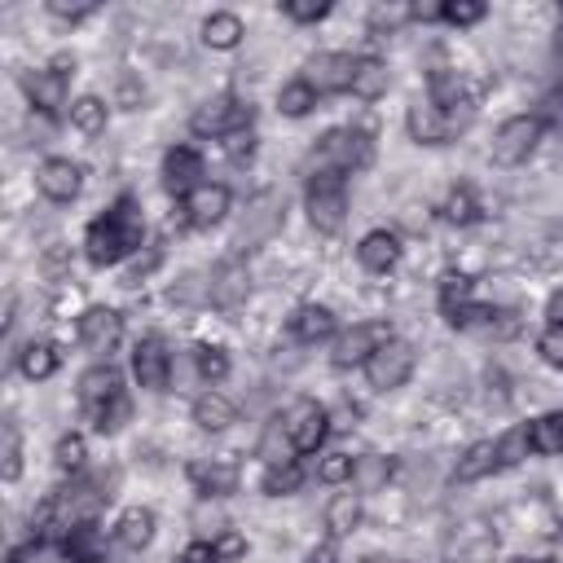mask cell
<instances>
[{"mask_svg":"<svg viewBox=\"0 0 563 563\" xmlns=\"http://www.w3.org/2000/svg\"><path fill=\"white\" fill-rule=\"evenodd\" d=\"M145 246V216L141 202L132 194H119L88 229H84V255L92 268H110L123 264L128 255H136Z\"/></svg>","mask_w":563,"mask_h":563,"instance_id":"obj_1","label":"cell"},{"mask_svg":"<svg viewBox=\"0 0 563 563\" xmlns=\"http://www.w3.org/2000/svg\"><path fill=\"white\" fill-rule=\"evenodd\" d=\"M79 409L92 422V431H101V435H110L128 422L132 405H128V391H123V374L110 361H97L79 374Z\"/></svg>","mask_w":563,"mask_h":563,"instance_id":"obj_2","label":"cell"},{"mask_svg":"<svg viewBox=\"0 0 563 563\" xmlns=\"http://www.w3.org/2000/svg\"><path fill=\"white\" fill-rule=\"evenodd\" d=\"M303 211H308V224L317 233H339L343 220H347V176L343 172H330V167H317L308 172V185H303Z\"/></svg>","mask_w":563,"mask_h":563,"instance_id":"obj_3","label":"cell"},{"mask_svg":"<svg viewBox=\"0 0 563 563\" xmlns=\"http://www.w3.org/2000/svg\"><path fill=\"white\" fill-rule=\"evenodd\" d=\"M286 220V194L282 189H260L255 198H246V211L233 229V255H246L255 246H264Z\"/></svg>","mask_w":563,"mask_h":563,"instance_id":"obj_4","label":"cell"},{"mask_svg":"<svg viewBox=\"0 0 563 563\" xmlns=\"http://www.w3.org/2000/svg\"><path fill=\"white\" fill-rule=\"evenodd\" d=\"M369 158H374V136L365 132V128H330L321 141H317V150H312V172L317 167H330V172H361V167H369Z\"/></svg>","mask_w":563,"mask_h":563,"instance_id":"obj_5","label":"cell"},{"mask_svg":"<svg viewBox=\"0 0 563 563\" xmlns=\"http://www.w3.org/2000/svg\"><path fill=\"white\" fill-rule=\"evenodd\" d=\"M246 128H251V106L238 92H216L189 114V132L194 136H220L224 141V136L246 132Z\"/></svg>","mask_w":563,"mask_h":563,"instance_id":"obj_6","label":"cell"},{"mask_svg":"<svg viewBox=\"0 0 563 563\" xmlns=\"http://www.w3.org/2000/svg\"><path fill=\"white\" fill-rule=\"evenodd\" d=\"M541 132H545V123H541L537 114H510V119L493 132V145H488L493 163H497V167H519V163H528L532 150L541 145Z\"/></svg>","mask_w":563,"mask_h":563,"instance_id":"obj_7","label":"cell"},{"mask_svg":"<svg viewBox=\"0 0 563 563\" xmlns=\"http://www.w3.org/2000/svg\"><path fill=\"white\" fill-rule=\"evenodd\" d=\"M413 365H418V347H413L409 339L391 334V339L365 361V383H369L374 391H396V387L409 383Z\"/></svg>","mask_w":563,"mask_h":563,"instance_id":"obj_8","label":"cell"},{"mask_svg":"<svg viewBox=\"0 0 563 563\" xmlns=\"http://www.w3.org/2000/svg\"><path fill=\"white\" fill-rule=\"evenodd\" d=\"M466 119H471V110H444V106H435L431 97H422V101L409 106L405 128H409V136H413L418 145H444V141H453V136L466 128Z\"/></svg>","mask_w":563,"mask_h":563,"instance_id":"obj_9","label":"cell"},{"mask_svg":"<svg viewBox=\"0 0 563 563\" xmlns=\"http://www.w3.org/2000/svg\"><path fill=\"white\" fill-rule=\"evenodd\" d=\"M282 427H286V435H290V444H295V453H317L321 444H325V435H330V409L321 405V400H312V396H299L286 413H282Z\"/></svg>","mask_w":563,"mask_h":563,"instance_id":"obj_10","label":"cell"},{"mask_svg":"<svg viewBox=\"0 0 563 563\" xmlns=\"http://www.w3.org/2000/svg\"><path fill=\"white\" fill-rule=\"evenodd\" d=\"M497 550H501V541H497L488 519H462L444 537V559L449 563H497Z\"/></svg>","mask_w":563,"mask_h":563,"instance_id":"obj_11","label":"cell"},{"mask_svg":"<svg viewBox=\"0 0 563 563\" xmlns=\"http://www.w3.org/2000/svg\"><path fill=\"white\" fill-rule=\"evenodd\" d=\"M391 339V325L387 321H361V325H352V330H343L339 339H334V352H330V361H334V369H365V361L383 347Z\"/></svg>","mask_w":563,"mask_h":563,"instance_id":"obj_12","label":"cell"},{"mask_svg":"<svg viewBox=\"0 0 563 563\" xmlns=\"http://www.w3.org/2000/svg\"><path fill=\"white\" fill-rule=\"evenodd\" d=\"M172 369H176V361H172V347H167L163 334L136 339V347H132V374H136V383L145 391H167Z\"/></svg>","mask_w":563,"mask_h":563,"instance_id":"obj_13","label":"cell"},{"mask_svg":"<svg viewBox=\"0 0 563 563\" xmlns=\"http://www.w3.org/2000/svg\"><path fill=\"white\" fill-rule=\"evenodd\" d=\"M352 70H356V57L352 53H312L303 62V84L317 92V97H330V92H347L352 88Z\"/></svg>","mask_w":563,"mask_h":563,"instance_id":"obj_14","label":"cell"},{"mask_svg":"<svg viewBox=\"0 0 563 563\" xmlns=\"http://www.w3.org/2000/svg\"><path fill=\"white\" fill-rule=\"evenodd\" d=\"M224 216H229V185H220V180H202L198 189H189L180 198V220L194 229H211Z\"/></svg>","mask_w":563,"mask_h":563,"instance_id":"obj_15","label":"cell"},{"mask_svg":"<svg viewBox=\"0 0 563 563\" xmlns=\"http://www.w3.org/2000/svg\"><path fill=\"white\" fill-rule=\"evenodd\" d=\"M185 475H189V484H194L198 497H216V501L229 497V493H238V484H242V471L229 457H194L185 466Z\"/></svg>","mask_w":563,"mask_h":563,"instance_id":"obj_16","label":"cell"},{"mask_svg":"<svg viewBox=\"0 0 563 563\" xmlns=\"http://www.w3.org/2000/svg\"><path fill=\"white\" fill-rule=\"evenodd\" d=\"M35 189L48 198V202H75L79 189H84V167L70 163V158H44L35 167Z\"/></svg>","mask_w":563,"mask_h":563,"instance_id":"obj_17","label":"cell"},{"mask_svg":"<svg viewBox=\"0 0 563 563\" xmlns=\"http://www.w3.org/2000/svg\"><path fill=\"white\" fill-rule=\"evenodd\" d=\"M22 92H26L31 110H40L44 119H57L62 106H66V75H57L53 66L26 70V75H22Z\"/></svg>","mask_w":563,"mask_h":563,"instance_id":"obj_18","label":"cell"},{"mask_svg":"<svg viewBox=\"0 0 563 563\" xmlns=\"http://www.w3.org/2000/svg\"><path fill=\"white\" fill-rule=\"evenodd\" d=\"M198 185H202V154L194 145H172L163 154V189L172 198H185Z\"/></svg>","mask_w":563,"mask_h":563,"instance_id":"obj_19","label":"cell"},{"mask_svg":"<svg viewBox=\"0 0 563 563\" xmlns=\"http://www.w3.org/2000/svg\"><path fill=\"white\" fill-rule=\"evenodd\" d=\"M207 286H211V303H216V308H238V303L251 295V273H246L242 255H224V260L211 268Z\"/></svg>","mask_w":563,"mask_h":563,"instance_id":"obj_20","label":"cell"},{"mask_svg":"<svg viewBox=\"0 0 563 563\" xmlns=\"http://www.w3.org/2000/svg\"><path fill=\"white\" fill-rule=\"evenodd\" d=\"M75 334H79L84 347H92V352H110V347L119 343V334H123V317H119L114 308H106V303H92V308L79 312Z\"/></svg>","mask_w":563,"mask_h":563,"instance_id":"obj_21","label":"cell"},{"mask_svg":"<svg viewBox=\"0 0 563 563\" xmlns=\"http://www.w3.org/2000/svg\"><path fill=\"white\" fill-rule=\"evenodd\" d=\"M356 260L365 273H391L400 264V238L391 229H369L356 246Z\"/></svg>","mask_w":563,"mask_h":563,"instance_id":"obj_22","label":"cell"},{"mask_svg":"<svg viewBox=\"0 0 563 563\" xmlns=\"http://www.w3.org/2000/svg\"><path fill=\"white\" fill-rule=\"evenodd\" d=\"M286 330H290L295 343H321V339H330V334L339 330V321H334V312H330L325 303H299V308L290 312Z\"/></svg>","mask_w":563,"mask_h":563,"instance_id":"obj_23","label":"cell"},{"mask_svg":"<svg viewBox=\"0 0 563 563\" xmlns=\"http://www.w3.org/2000/svg\"><path fill=\"white\" fill-rule=\"evenodd\" d=\"M493 471H501V462H497V440H475V444L462 449V457H457V466H453V479H457V484H475V479H488Z\"/></svg>","mask_w":563,"mask_h":563,"instance_id":"obj_24","label":"cell"},{"mask_svg":"<svg viewBox=\"0 0 563 563\" xmlns=\"http://www.w3.org/2000/svg\"><path fill=\"white\" fill-rule=\"evenodd\" d=\"M387 88H391L387 62H383V57H374V53L356 57V70H352V88H347V92H352L356 101H378Z\"/></svg>","mask_w":563,"mask_h":563,"instance_id":"obj_25","label":"cell"},{"mask_svg":"<svg viewBox=\"0 0 563 563\" xmlns=\"http://www.w3.org/2000/svg\"><path fill=\"white\" fill-rule=\"evenodd\" d=\"M194 422L202 427V431H224V427H233L238 422V405L224 396V391H216V387H207L202 396H194Z\"/></svg>","mask_w":563,"mask_h":563,"instance_id":"obj_26","label":"cell"},{"mask_svg":"<svg viewBox=\"0 0 563 563\" xmlns=\"http://www.w3.org/2000/svg\"><path fill=\"white\" fill-rule=\"evenodd\" d=\"M154 528H158V519H154L150 506H128V510L119 515V523H114V541H119L123 550H145V545L154 541Z\"/></svg>","mask_w":563,"mask_h":563,"instance_id":"obj_27","label":"cell"},{"mask_svg":"<svg viewBox=\"0 0 563 563\" xmlns=\"http://www.w3.org/2000/svg\"><path fill=\"white\" fill-rule=\"evenodd\" d=\"M361 519H365L361 493H334V497L325 501V528H330V537H334V541L352 537V532L361 528Z\"/></svg>","mask_w":563,"mask_h":563,"instance_id":"obj_28","label":"cell"},{"mask_svg":"<svg viewBox=\"0 0 563 563\" xmlns=\"http://www.w3.org/2000/svg\"><path fill=\"white\" fill-rule=\"evenodd\" d=\"M242 35H246V26H242V18H238V13H229V9H216V13H207V18H202V44H207V48H216V53L238 48V44H242Z\"/></svg>","mask_w":563,"mask_h":563,"instance_id":"obj_29","label":"cell"},{"mask_svg":"<svg viewBox=\"0 0 563 563\" xmlns=\"http://www.w3.org/2000/svg\"><path fill=\"white\" fill-rule=\"evenodd\" d=\"M396 475V462L391 457H383V453H361L356 462H352V493H383L387 488V479Z\"/></svg>","mask_w":563,"mask_h":563,"instance_id":"obj_30","label":"cell"},{"mask_svg":"<svg viewBox=\"0 0 563 563\" xmlns=\"http://www.w3.org/2000/svg\"><path fill=\"white\" fill-rule=\"evenodd\" d=\"M475 303V282L466 273H444L440 277V312L449 325H457V317Z\"/></svg>","mask_w":563,"mask_h":563,"instance_id":"obj_31","label":"cell"},{"mask_svg":"<svg viewBox=\"0 0 563 563\" xmlns=\"http://www.w3.org/2000/svg\"><path fill=\"white\" fill-rule=\"evenodd\" d=\"M57 365H62V352H57L48 339H31V343L18 352V369H22L31 383L53 378V374H57Z\"/></svg>","mask_w":563,"mask_h":563,"instance_id":"obj_32","label":"cell"},{"mask_svg":"<svg viewBox=\"0 0 563 563\" xmlns=\"http://www.w3.org/2000/svg\"><path fill=\"white\" fill-rule=\"evenodd\" d=\"M106 123H110V106H106L101 97L84 92V97L70 101V128H75V132H84V136H101Z\"/></svg>","mask_w":563,"mask_h":563,"instance_id":"obj_33","label":"cell"},{"mask_svg":"<svg viewBox=\"0 0 563 563\" xmlns=\"http://www.w3.org/2000/svg\"><path fill=\"white\" fill-rule=\"evenodd\" d=\"M528 444H532V453H541V457L563 453V413H559V409H554V413H537V418L528 422Z\"/></svg>","mask_w":563,"mask_h":563,"instance_id":"obj_34","label":"cell"},{"mask_svg":"<svg viewBox=\"0 0 563 563\" xmlns=\"http://www.w3.org/2000/svg\"><path fill=\"white\" fill-rule=\"evenodd\" d=\"M255 457H260L264 466H282V462H295V457H299L295 444H290V435H286V427H282V418L264 427V435H260V444H255Z\"/></svg>","mask_w":563,"mask_h":563,"instance_id":"obj_35","label":"cell"},{"mask_svg":"<svg viewBox=\"0 0 563 563\" xmlns=\"http://www.w3.org/2000/svg\"><path fill=\"white\" fill-rule=\"evenodd\" d=\"M189 528L198 532V541H216L220 532H229L220 501H216V497H198V506L189 510Z\"/></svg>","mask_w":563,"mask_h":563,"instance_id":"obj_36","label":"cell"},{"mask_svg":"<svg viewBox=\"0 0 563 563\" xmlns=\"http://www.w3.org/2000/svg\"><path fill=\"white\" fill-rule=\"evenodd\" d=\"M479 198L471 194V185H453L449 189V198H444V207H440V216L449 220V224H475L479 220Z\"/></svg>","mask_w":563,"mask_h":563,"instance_id":"obj_37","label":"cell"},{"mask_svg":"<svg viewBox=\"0 0 563 563\" xmlns=\"http://www.w3.org/2000/svg\"><path fill=\"white\" fill-rule=\"evenodd\" d=\"M317 101H321V97H317L303 79H290V84H282V88H277V110H282L286 119H303Z\"/></svg>","mask_w":563,"mask_h":563,"instance_id":"obj_38","label":"cell"},{"mask_svg":"<svg viewBox=\"0 0 563 563\" xmlns=\"http://www.w3.org/2000/svg\"><path fill=\"white\" fill-rule=\"evenodd\" d=\"M299 484H303V466H299V462L264 466V479H260V488H264L268 497H290V493H299Z\"/></svg>","mask_w":563,"mask_h":563,"instance_id":"obj_39","label":"cell"},{"mask_svg":"<svg viewBox=\"0 0 563 563\" xmlns=\"http://www.w3.org/2000/svg\"><path fill=\"white\" fill-rule=\"evenodd\" d=\"M194 369H198V378H202L207 387L224 383V378H229V356H224V347L198 343V347H194Z\"/></svg>","mask_w":563,"mask_h":563,"instance_id":"obj_40","label":"cell"},{"mask_svg":"<svg viewBox=\"0 0 563 563\" xmlns=\"http://www.w3.org/2000/svg\"><path fill=\"white\" fill-rule=\"evenodd\" d=\"M53 462H57V471L79 475V471H84V462H88V444H84V435H79V431L62 435V440H57V449H53Z\"/></svg>","mask_w":563,"mask_h":563,"instance_id":"obj_41","label":"cell"},{"mask_svg":"<svg viewBox=\"0 0 563 563\" xmlns=\"http://www.w3.org/2000/svg\"><path fill=\"white\" fill-rule=\"evenodd\" d=\"M528 453H532L528 427H510L506 435H497V462H501V466H519Z\"/></svg>","mask_w":563,"mask_h":563,"instance_id":"obj_42","label":"cell"},{"mask_svg":"<svg viewBox=\"0 0 563 563\" xmlns=\"http://www.w3.org/2000/svg\"><path fill=\"white\" fill-rule=\"evenodd\" d=\"M484 18H488V4H479V0H444V13H440V22H449V26H475Z\"/></svg>","mask_w":563,"mask_h":563,"instance_id":"obj_43","label":"cell"},{"mask_svg":"<svg viewBox=\"0 0 563 563\" xmlns=\"http://www.w3.org/2000/svg\"><path fill=\"white\" fill-rule=\"evenodd\" d=\"M352 453H343V449H330V453H321V462H317V479L321 484H343V479H352Z\"/></svg>","mask_w":563,"mask_h":563,"instance_id":"obj_44","label":"cell"},{"mask_svg":"<svg viewBox=\"0 0 563 563\" xmlns=\"http://www.w3.org/2000/svg\"><path fill=\"white\" fill-rule=\"evenodd\" d=\"M172 303H211V286L202 273H185L176 286H172Z\"/></svg>","mask_w":563,"mask_h":563,"instance_id":"obj_45","label":"cell"},{"mask_svg":"<svg viewBox=\"0 0 563 563\" xmlns=\"http://www.w3.org/2000/svg\"><path fill=\"white\" fill-rule=\"evenodd\" d=\"M330 0H282V13L290 18V22H321V18H330Z\"/></svg>","mask_w":563,"mask_h":563,"instance_id":"obj_46","label":"cell"},{"mask_svg":"<svg viewBox=\"0 0 563 563\" xmlns=\"http://www.w3.org/2000/svg\"><path fill=\"white\" fill-rule=\"evenodd\" d=\"M537 356L550 365V369H563V330L559 325H545L537 334Z\"/></svg>","mask_w":563,"mask_h":563,"instance_id":"obj_47","label":"cell"},{"mask_svg":"<svg viewBox=\"0 0 563 563\" xmlns=\"http://www.w3.org/2000/svg\"><path fill=\"white\" fill-rule=\"evenodd\" d=\"M0 475H4V484H13L22 475V440H18L13 422L4 427V466H0Z\"/></svg>","mask_w":563,"mask_h":563,"instance_id":"obj_48","label":"cell"},{"mask_svg":"<svg viewBox=\"0 0 563 563\" xmlns=\"http://www.w3.org/2000/svg\"><path fill=\"white\" fill-rule=\"evenodd\" d=\"M211 545H216V559H220V563H238V559L246 554V537H242V532H233V528H229V532H220Z\"/></svg>","mask_w":563,"mask_h":563,"instance_id":"obj_49","label":"cell"},{"mask_svg":"<svg viewBox=\"0 0 563 563\" xmlns=\"http://www.w3.org/2000/svg\"><path fill=\"white\" fill-rule=\"evenodd\" d=\"M48 13L62 18V22H84V18L97 13V4H92V0H79V4H70V0H48Z\"/></svg>","mask_w":563,"mask_h":563,"instance_id":"obj_50","label":"cell"},{"mask_svg":"<svg viewBox=\"0 0 563 563\" xmlns=\"http://www.w3.org/2000/svg\"><path fill=\"white\" fill-rule=\"evenodd\" d=\"M224 154H229L233 163L251 158V154H255V132L246 128V132H233V136H224Z\"/></svg>","mask_w":563,"mask_h":563,"instance_id":"obj_51","label":"cell"},{"mask_svg":"<svg viewBox=\"0 0 563 563\" xmlns=\"http://www.w3.org/2000/svg\"><path fill=\"white\" fill-rule=\"evenodd\" d=\"M176 563H220V559H216V545H211V541H189V545L176 554Z\"/></svg>","mask_w":563,"mask_h":563,"instance_id":"obj_52","label":"cell"},{"mask_svg":"<svg viewBox=\"0 0 563 563\" xmlns=\"http://www.w3.org/2000/svg\"><path fill=\"white\" fill-rule=\"evenodd\" d=\"M369 22H374V26H396V22H409V4H378V9L369 13Z\"/></svg>","mask_w":563,"mask_h":563,"instance_id":"obj_53","label":"cell"},{"mask_svg":"<svg viewBox=\"0 0 563 563\" xmlns=\"http://www.w3.org/2000/svg\"><path fill=\"white\" fill-rule=\"evenodd\" d=\"M541 123H563V88H554L545 101H541Z\"/></svg>","mask_w":563,"mask_h":563,"instance_id":"obj_54","label":"cell"},{"mask_svg":"<svg viewBox=\"0 0 563 563\" xmlns=\"http://www.w3.org/2000/svg\"><path fill=\"white\" fill-rule=\"evenodd\" d=\"M308 563H343V559H339V541H334V537L317 541V545L308 550Z\"/></svg>","mask_w":563,"mask_h":563,"instance_id":"obj_55","label":"cell"},{"mask_svg":"<svg viewBox=\"0 0 563 563\" xmlns=\"http://www.w3.org/2000/svg\"><path fill=\"white\" fill-rule=\"evenodd\" d=\"M545 317H550V325H559V330H563V290H554V295H550Z\"/></svg>","mask_w":563,"mask_h":563,"instance_id":"obj_56","label":"cell"},{"mask_svg":"<svg viewBox=\"0 0 563 563\" xmlns=\"http://www.w3.org/2000/svg\"><path fill=\"white\" fill-rule=\"evenodd\" d=\"M48 66H53V70H57V75H66V79H70V75H75V57H66V53H57V57H53V62H48Z\"/></svg>","mask_w":563,"mask_h":563,"instance_id":"obj_57","label":"cell"},{"mask_svg":"<svg viewBox=\"0 0 563 563\" xmlns=\"http://www.w3.org/2000/svg\"><path fill=\"white\" fill-rule=\"evenodd\" d=\"M356 563H391V559H383V554H361Z\"/></svg>","mask_w":563,"mask_h":563,"instance_id":"obj_58","label":"cell"},{"mask_svg":"<svg viewBox=\"0 0 563 563\" xmlns=\"http://www.w3.org/2000/svg\"><path fill=\"white\" fill-rule=\"evenodd\" d=\"M515 563H559V559H515Z\"/></svg>","mask_w":563,"mask_h":563,"instance_id":"obj_59","label":"cell"},{"mask_svg":"<svg viewBox=\"0 0 563 563\" xmlns=\"http://www.w3.org/2000/svg\"><path fill=\"white\" fill-rule=\"evenodd\" d=\"M559 57H563V31H559Z\"/></svg>","mask_w":563,"mask_h":563,"instance_id":"obj_60","label":"cell"},{"mask_svg":"<svg viewBox=\"0 0 563 563\" xmlns=\"http://www.w3.org/2000/svg\"><path fill=\"white\" fill-rule=\"evenodd\" d=\"M391 563H405V559H391Z\"/></svg>","mask_w":563,"mask_h":563,"instance_id":"obj_61","label":"cell"},{"mask_svg":"<svg viewBox=\"0 0 563 563\" xmlns=\"http://www.w3.org/2000/svg\"><path fill=\"white\" fill-rule=\"evenodd\" d=\"M559 563H563V554H559Z\"/></svg>","mask_w":563,"mask_h":563,"instance_id":"obj_62","label":"cell"}]
</instances>
